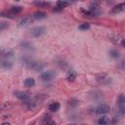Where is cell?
<instances>
[{
  "mask_svg": "<svg viewBox=\"0 0 125 125\" xmlns=\"http://www.w3.org/2000/svg\"><path fill=\"white\" fill-rule=\"evenodd\" d=\"M102 97V93L100 91H94L92 93H90V98L92 100H99Z\"/></svg>",
  "mask_w": 125,
  "mask_h": 125,
  "instance_id": "17",
  "label": "cell"
},
{
  "mask_svg": "<svg viewBox=\"0 0 125 125\" xmlns=\"http://www.w3.org/2000/svg\"><path fill=\"white\" fill-rule=\"evenodd\" d=\"M68 3H72V2H75V1H77V0H66Z\"/></svg>",
  "mask_w": 125,
  "mask_h": 125,
  "instance_id": "28",
  "label": "cell"
},
{
  "mask_svg": "<svg viewBox=\"0 0 125 125\" xmlns=\"http://www.w3.org/2000/svg\"><path fill=\"white\" fill-rule=\"evenodd\" d=\"M34 21V18H33V16L32 15H29V16H26V17H24L22 20H21V21H20V23H19V25L21 26V27H24V26H27V25H29L32 21Z\"/></svg>",
  "mask_w": 125,
  "mask_h": 125,
  "instance_id": "6",
  "label": "cell"
},
{
  "mask_svg": "<svg viewBox=\"0 0 125 125\" xmlns=\"http://www.w3.org/2000/svg\"><path fill=\"white\" fill-rule=\"evenodd\" d=\"M44 32H45V27H44V26H36V27L31 28L29 34H30L32 37H39V36L43 35Z\"/></svg>",
  "mask_w": 125,
  "mask_h": 125,
  "instance_id": "3",
  "label": "cell"
},
{
  "mask_svg": "<svg viewBox=\"0 0 125 125\" xmlns=\"http://www.w3.org/2000/svg\"><path fill=\"white\" fill-rule=\"evenodd\" d=\"M120 44H121L122 46H125V39H122L121 42H120Z\"/></svg>",
  "mask_w": 125,
  "mask_h": 125,
  "instance_id": "27",
  "label": "cell"
},
{
  "mask_svg": "<svg viewBox=\"0 0 125 125\" xmlns=\"http://www.w3.org/2000/svg\"><path fill=\"white\" fill-rule=\"evenodd\" d=\"M35 5L38 7H49L50 3H48V2H35Z\"/></svg>",
  "mask_w": 125,
  "mask_h": 125,
  "instance_id": "24",
  "label": "cell"
},
{
  "mask_svg": "<svg viewBox=\"0 0 125 125\" xmlns=\"http://www.w3.org/2000/svg\"><path fill=\"white\" fill-rule=\"evenodd\" d=\"M42 123L43 124H56L54 120H52V117L50 114H45L43 116V119H42Z\"/></svg>",
  "mask_w": 125,
  "mask_h": 125,
  "instance_id": "12",
  "label": "cell"
},
{
  "mask_svg": "<svg viewBox=\"0 0 125 125\" xmlns=\"http://www.w3.org/2000/svg\"><path fill=\"white\" fill-rule=\"evenodd\" d=\"M109 119L105 116H102L100 117V119L98 120V124H102V125H106V124H109Z\"/></svg>",
  "mask_w": 125,
  "mask_h": 125,
  "instance_id": "18",
  "label": "cell"
},
{
  "mask_svg": "<svg viewBox=\"0 0 125 125\" xmlns=\"http://www.w3.org/2000/svg\"><path fill=\"white\" fill-rule=\"evenodd\" d=\"M118 112H119V114H121V115H125V104L119 105Z\"/></svg>",
  "mask_w": 125,
  "mask_h": 125,
  "instance_id": "25",
  "label": "cell"
},
{
  "mask_svg": "<svg viewBox=\"0 0 125 125\" xmlns=\"http://www.w3.org/2000/svg\"><path fill=\"white\" fill-rule=\"evenodd\" d=\"M21 11H22V8H21V6H13V7L10 8L9 13H10L11 15H14V16H15V15L20 14Z\"/></svg>",
  "mask_w": 125,
  "mask_h": 125,
  "instance_id": "11",
  "label": "cell"
},
{
  "mask_svg": "<svg viewBox=\"0 0 125 125\" xmlns=\"http://www.w3.org/2000/svg\"><path fill=\"white\" fill-rule=\"evenodd\" d=\"M123 10H125V2L124 3H121V4H118L115 7H113L112 13H118V12H121Z\"/></svg>",
  "mask_w": 125,
  "mask_h": 125,
  "instance_id": "15",
  "label": "cell"
},
{
  "mask_svg": "<svg viewBox=\"0 0 125 125\" xmlns=\"http://www.w3.org/2000/svg\"><path fill=\"white\" fill-rule=\"evenodd\" d=\"M78 28L81 29V30H87V29L90 28V24L87 23V22H84V23H81V24L78 26Z\"/></svg>",
  "mask_w": 125,
  "mask_h": 125,
  "instance_id": "22",
  "label": "cell"
},
{
  "mask_svg": "<svg viewBox=\"0 0 125 125\" xmlns=\"http://www.w3.org/2000/svg\"><path fill=\"white\" fill-rule=\"evenodd\" d=\"M68 104L71 106V107H76L78 105V101L76 99H70L68 101Z\"/></svg>",
  "mask_w": 125,
  "mask_h": 125,
  "instance_id": "20",
  "label": "cell"
},
{
  "mask_svg": "<svg viewBox=\"0 0 125 125\" xmlns=\"http://www.w3.org/2000/svg\"><path fill=\"white\" fill-rule=\"evenodd\" d=\"M76 76H77L76 72H75L74 70L70 69V70H68V71H67V73H66V80H67V81H69V82H73V81L75 80Z\"/></svg>",
  "mask_w": 125,
  "mask_h": 125,
  "instance_id": "9",
  "label": "cell"
},
{
  "mask_svg": "<svg viewBox=\"0 0 125 125\" xmlns=\"http://www.w3.org/2000/svg\"><path fill=\"white\" fill-rule=\"evenodd\" d=\"M0 24H1V27H0L1 30H4V28H5L6 26H8V23H6V22H4V21H2Z\"/></svg>",
  "mask_w": 125,
  "mask_h": 125,
  "instance_id": "26",
  "label": "cell"
},
{
  "mask_svg": "<svg viewBox=\"0 0 125 125\" xmlns=\"http://www.w3.org/2000/svg\"><path fill=\"white\" fill-rule=\"evenodd\" d=\"M33 18H34V20H43V19H45L46 17H47V14L46 13H44V12H35L33 15Z\"/></svg>",
  "mask_w": 125,
  "mask_h": 125,
  "instance_id": "13",
  "label": "cell"
},
{
  "mask_svg": "<svg viewBox=\"0 0 125 125\" xmlns=\"http://www.w3.org/2000/svg\"><path fill=\"white\" fill-rule=\"evenodd\" d=\"M109 109H110V107H109L108 104H99L97 107L94 108V112H95L96 114L103 115V114L107 113V112L109 111Z\"/></svg>",
  "mask_w": 125,
  "mask_h": 125,
  "instance_id": "2",
  "label": "cell"
},
{
  "mask_svg": "<svg viewBox=\"0 0 125 125\" xmlns=\"http://www.w3.org/2000/svg\"><path fill=\"white\" fill-rule=\"evenodd\" d=\"M14 96L17 97L21 101H27L30 98L29 93L24 92V91H15L14 92Z\"/></svg>",
  "mask_w": 125,
  "mask_h": 125,
  "instance_id": "5",
  "label": "cell"
},
{
  "mask_svg": "<svg viewBox=\"0 0 125 125\" xmlns=\"http://www.w3.org/2000/svg\"><path fill=\"white\" fill-rule=\"evenodd\" d=\"M117 104L118 105H122V104H125V95H119L118 99H117Z\"/></svg>",
  "mask_w": 125,
  "mask_h": 125,
  "instance_id": "19",
  "label": "cell"
},
{
  "mask_svg": "<svg viewBox=\"0 0 125 125\" xmlns=\"http://www.w3.org/2000/svg\"><path fill=\"white\" fill-rule=\"evenodd\" d=\"M35 85V80L32 77H28L24 80V86L25 87H32Z\"/></svg>",
  "mask_w": 125,
  "mask_h": 125,
  "instance_id": "16",
  "label": "cell"
},
{
  "mask_svg": "<svg viewBox=\"0 0 125 125\" xmlns=\"http://www.w3.org/2000/svg\"><path fill=\"white\" fill-rule=\"evenodd\" d=\"M1 67L3 69H6V70H9L13 67V62L11 61H2L1 62Z\"/></svg>",
  "mask_w": 125,
  "mask_h": 125,
  "instance_id": "10",
  "label": "cell"
},
{
  "mask_svg": "<svg viewBox=\"0 0 125 125\" xmlns=\"http://www.w3.org/2000/svg\"><path fill=\"white\" fill-rule=\"evenodd\" d=\"M109 56H110L111 58H113V59H117V58L119 57V52L116 51V50H111V51L109 52Z\"/></svg>",
  "mask_w": 125,
  "mask_h": 125,
  "instance_id": "21",
  "label": "cell"
},
{
  "mask_svg": "<svg viewBox=\"0 0 125 125\" xmlns=\"http://www.w3.org/2000/svg\"><path fill=\"white\" fill-rule=\"evenodd\" d=\"M16 1H19V0H16Z\"/></svg>",
  "mask_w": 125,
  "mask_h": 125,
  "instance_id": "29",
  "label": "cell"
},
{
  "mask_svg": "<svg viewBox=\"0 0 125 125\" xmlns=\"http://www.w3.org/2000/svg\"><path fill=\"white\" fill-rule=\"evenodd\" d=\"M55 76H56L55 71H53V70H48V71L43 72V73L40 75V79H41L42 81H50V80H52Z\"/></svg>",
  "mask_w": 125,
  "mask_h": 125,
  "instance_id": "4",
  "label": "cell"
},
{
  "mask_svg": "<svg viewBox=\"0 0 125 125\" xmlns=\"http://www.w3.org/2000/svg\"><path fill=\"white\" fill-rule=\"evenodd\" d=\"M21 62L23 63L24 66H26L27 68L33 69V70H35V71H40V70H42L43 67H44V64H43V63H41V62H39L33 60L32 58H30V57H28V56H23V57H21Z\"/></svg>",
  "mask_w": 125,
  "mask_h": 125,
  "instance_id": "1",
  "label": "cell"
},
{
  "mask_svg": "<svg viewBox=\"0 0 125 125\" xmlns=\"http://www.w3.org/2000/svg\"><path fill=\"white\" fill-rule=\"evenodd\" d=\"M21 48H23V49H28V50H30V49L32 48V45H31L30 43H28V42H22V43L21 44Z\"/></svg>",
  "mask_w": 125,
  "mask_h": 125,
  "instance_id": "23",
  "label": "cell"
},
{
  "mask_svg": "<svg viewBox=\"0 0 125 125\" xmlns=\"http://www.w3.org/2000/svg\"><path fill=\"white\" fill-rule=\"evenodd\" d=\"M60 106L61 105H60V104L58 102H54V103H52V104H49V109L52 112H56V111H58L60 109Z\"/></svg>",
  "mask_w": 125,
  "mask_h": 125,
  "instance_id": "14",
  "label": "cell"
},
{
  "mask_svg": "<svg viewBox=\"0 0 125 125\" xmlns=\"http://www.w3.org/2000/svg\"><path fill=\"white\" fill-rule=\"evenodd\" d=\"M96 79H97L100 83H105V82H107V81L109 80L107 74H106V73H104V72H103V73H99V74H97Z\"/></svg>",
  "mask_w": 125,
  "mask_h": 125,
  "instance_id": "8",
  "label": "cell"
},
{
  "mask_svg": "<svg viewBox=\"0 0 125 125\" xmlns=\"http://www.w3.org/2000/svg\"><path fill=\"white\" fill-rule=\"evenodd\" d=\"M68 5H69V3H68L66 0H58L57 3H56V8H55L54 10H58V11L62 10V9H64L65 7H67Z\"/></svg>",
  "mask_w": 125,
  "mask_h": 125,
  "instance_id": "7",
  "label": "cell"
}]
</instances>
